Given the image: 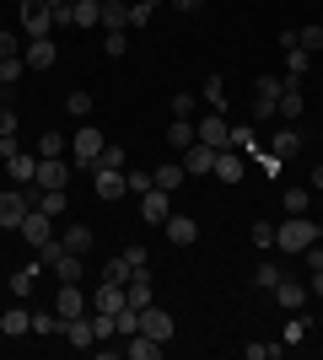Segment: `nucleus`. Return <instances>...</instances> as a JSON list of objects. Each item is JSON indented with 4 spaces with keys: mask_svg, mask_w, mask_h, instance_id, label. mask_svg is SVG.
<instances>
[{
    "mask_svg": "<svg viewBox=\"0 0 323 360\" xmlns=\"http://www.w3.org/2000/svg\"><path fill=\"white\" fill-rule=\"evenodd\" d=\"M156 16V0H129V27H146Z\"/></svg>",
    "mask_w": 323,
    "mask_h": 360,
    "instance_id": "37998d69",
    "label": "nucleus"
},
{
    "mask_svg": "<svg viewBox=\"0 0 323 360\" xmlns=\"http://www.w3.org/2000/svg\"><path fill=\"white\" fill-rule=\"evenodd\" d=\"M119 307H124V285H108V280H97L92 312H119Z\"/></svg>",
    "mask_w": 323,
    "mask_h": 360,
    "instance_id": "a878e982",
    "label": "nucleus"
},
{
    "mask_svg": "<svg viewBox=\"0 0 323 360\" xmlns=\"http://www.w3.org/2000/svg\"><path fill=\"white\" fill-rule=\"evenodd\" d=\"M253 248H259V253L275 248V226H270V221H253Z\"/></svg>",
    "mask_w": 323,
    "mask_h": 360,
    "instance_id": "c03bdc74",
    "label": "nucleus"
},
{
    "mask_svg": "<svg viewBox=\"0 0 323 360\" xmlns=\"http://www.w3.org/2000/svg\"><path fill=\"white\" fill-rule=\"evenodd\" d=\"M167 215H172L167 188H146V194H140V221H146V226H162Z\"/></svg>",
    "mask_w": 323,
    "mask_h": 360,
    "instance_id": "0eeeda50",
    "label": "nucleus"
},
{
    "mask_svg": "<svg viewBox=\"0 0 323 360\" xmlns=\"http://www.w3.org/2000/svg\"><path fill=\"white\" fill-rule=\"evenodd\" d=\"M103 129H76V172H92V162L103 156Z\"/></svg>",
    "mask_w": 323,
    "mask_h": 360,
    "instance_id": "423d86ee",
    "label": "nucleus"
},
{
    "mask_svg": "<svg viewBox=\"0 0 323 360\" xmlns=\"http://www.w3.org/2000/svg\"><path fill=\"white\" fill-rule=\"evenodd\" d=\"M140 333H151V339H162V345H167L172 333H178V323H172V312H162V307H146V312H140Z\"/></svg>",
    "mask_w": 323,
    "mask_h": 360,
    "instance_id": "6e6552de",
    "label": "nucleus"
},
{
    "mask_svg": "<svg viewBox=\"0 0 323 360\" xmlns=\"http://www.w3.org/2000/svg\"><path fill=\"white\" fill-rule=\"evenodd\" d=\"M65 328V317L54 312V307H38V312H32V333H60Z\"/></svg>",
    "mask_w": 323,
    "mask_h": 360,
    "instance_id": "473e14b6",
    "label": "nucleus"
},
{
    "mask_svg": "<svg viewBox=\"0 0 323 360\" xmlns=\"http://www.w3.org/2000/svg\"><path fill=\"white\" fill-rule=\"evenodd\" d=\"M22 70H27V60H22V54L0 60V86H16V81H22Z\"/></svg>",
    "mask_w": 323,
    "mask_h": 360,
    "instance_id": "ea45409f",
    "label": "nucleus"
},
{
    "mask_svg": "<svg viewBox=\"0 0 323 360\" xmlns=\"http://www.w3.org/2000/svg\"><path fill=\"white\" fill-rule=\"evenodd\" d=\"M6 172H11V183L22 188V183H32V172H38V156H27V150H16L11 162H6Z\"/></svg>",
    "mask_w": 323,
    "mask_h": 360,
    "instance_id": "bb28decb",
    "label": "nucleus"
},
{
    "mask_svg": "<svg viewBox=\"0 0 323 360\" xmlns=\"http://www.w3.org/2000/svg\"><path fill=\"white\" fill-rule=\"evenodd\" d=\"M65 248H70V253H81V258H87V253H92V248H97V231H92V226H87V221H70V226H65Z\"/></svg>",
    "mask_w": 323,
    "mask_h": 360,
    "instance_id": "4468645a",
    "label": "nucleus"
},
{
    "mask_svg": "<svg viewBox=\"0 0 323 360\" xmlns=\"http://www.w3.org/2000/svg\"><path fill=\"white\" fill-rule=\"evenodd\" d=\"M184 172H194V178H205V172H215V150L205 146V140H194V146H184Z\"/></svg>",
    "mask_w": 323,
    "mask_h": 360,
    "instance_id": "ddd939ff",
    "label": "nucleus"
},
{
    "mask_svg": "<svg viewBox=\"0 0 323 360\" xmlns=\"http://www.w3.org/2000/svg\"><path fill=\"white\" fill-rule=\"evenodd\" d=\"M194 140H205L210 150H227V146H232V124H227V113H205V119L194 124Z\"/></svg>",
    "mask_w": 323,
    "mask_h": 360,
    "instance_id": "39448f33",
    "label": "nucleus"
},
{
    "mask_svg": "<svg viewBox=\"0 0 323 360\" xmlns=\"http://www.w3.org/2000/svg\"><path fill=\"white\" fill-rule=\"evenodd\" d=\"M0 135H16V113H11V103H0Z\"/></svg>",
    "mask_w": 323,
    "mask_h": 360,
    "instance_id": "603ef678",
    "label": "nucleus"
},
{
    "mask_svg": "<svg viewBox=\"0 0 323 360\" xmlns=\"http://www.w3.org/2000/svg\"><path fill=\"white\" fill-rule=\"evenodd\" d=\"M38 6H49V11H54V6H70V0H38Z\"/></svg>",
    "mask_w": 323,
    "mask_h": 360,
    "instance_id": "052dcab7",
    "label": "nucleus"
},
{
    "mask_svg": "<svg viewBox=\"0 0 323 360\" xmlns=\"http://www.w3.org/2000/svg\"><path fill=\"white\" fill-rule=\"evenodd\" d=\"M124 258H129V264H135V269H146V264H151V253H146V248H140V242H129V248H124Z\"/></svg>",
    "mask_w": 323,
    "mask_h": 360,
    "instance_id": "8fccbe9b",
    "label": "nucleus"
},
{
    "mask_svg": "<svg viewBox=\"0 0 323 360\" xmlns=\"http://www.w3.org/2000/svg\"><path fill=\"white\" fill-rule=\"evenodd\" d=\"M22 60H27L32 70H54V60H60V49L49 44V38H32V44H27V54H22Z\"/></svg>",
    "mask_w": 323,
    "mask_h": 360,
    "instance_id": "aec40b11",
    "label": "nucleus"
},
{
    "mask_svg": "<svg viewBox=\"0 0 323 360\" xmlns=\"http://www.w3.org/2000/svg\"><path fill=\"white\" fill-rule=\"evenodd\" d=\"M189 113H194V91H178L172 97V119H189Z\"/></svg>",
    "mask_w": 323,
    "mask_h": 360,
    "instance_id": "de8ad7c7",
    "label": "nucleus"
},
{
    "mask_svg": "<svg viewBox=\"0 0 323 360\" xmlns=\"http://www.w3.org/2000/svg\"><path fill=\"white\" fill-rule=\"evenodd\" d=\"M205 97H210V113H221V108H227V81H221V75H205Z\"/></svg>",
    "mask_w": 323,
    "mask_h": 360,
    "instance_id": "58836bf2",
    "label": "nucleus"
},
{
    "mask_svg": "<svg viewBox=\"0 0 323 360\" xmlns=\"http://www.w3.org/2000/svg\"><path fill=\"white\" fill-rule=\"evenodd\" d=\"M270 296H275L280 307H286V312H296V307H308V285H296V280H286V274H280V285L270 290Z\"/></svg>",
    "mask_w": 323,
    "mask_h": 360,
    "instance_id": "4be33fe9",
    "label": "nucleus"
},
{
    "mask_svg": "<svg viewBox=\"0 0 323 360\" xmlns=\"http://www.w3.org/2000/svg\"><path fill=\"white\" fill-rule=\"evenodd\" d=\"M49 269H54V280H60V285H81V274H87V264H81V253H70V248H65V253L54 258Z\"/></svg>",
    "mask_w": 323,
    "mask_h": 360,
    "instance_id": "dca6fc26",
    "label": "nucleus"
},
{
    "mask_svg": "<svg viewBox=\"0 0 323 360\" xmlns=\"http://www.w3.org/2000/svg\"><path fill=\"white\" fill-rule=\"evenodd\" d=\"M296 150H302V129H296V124H291V129H280V135L270 140V156H275V162H291Z\"/></svg>",
    "mask_w": 323,
    "mask_h": 360,
    "instance_id": "5701e85b",
    "label": "nucleus"
},
{
    "mask_svg": "<svg viewBox=\"0 0 323 360\" xmlns=\"http://www.w3.org/2000/svg\"><path fill=\"white\" fill-rule=\"evenodd\" d=\"M32 205L44 215H65L70 210V194H65V188H32Z\"/></svg>",
    "mask_w": 323,
    "mask_h": 360,
    "instance_id": "412c9836",
    "label": "nucleus"
},
{
    "mask_svg": "<svg viewBox=\"0 0 323 360\" xmlns=\"http://www.w3.org/2000/svg\"><path fill=\"white\" fill-rule=\"evenodd\" d=\"M312 188H323V167H312Z\"/></svg>",
    "mask_w": 323,
    "mask_h": 360,
    "instance_id": "bf43d9fd",
    "label": "nucleus"
},
{
    "mask_svg": "<svg viewBox=\"0 0 323 360\" xmlns=\"http://www.w3.org/2000/svg\"><path fill=\"white\" fill-rule=\"evenodd\" d=\"M210 178H221V183H243L248 178V167H243V150H215V172Z\"/></svg>",
    "mask_w": 323,
    "mask_h": 360,
    "instance_id": "9b49d317",
    "label": "nucleus"
},
{
    "mask_svg": "<svg viewBox=\"0 0 323 360\" xmlns=\"http://www.w3.org/2000/svg\"><path fill=\"white\" fill-rule=\"evenodd\" d=\"M129 274H135V264H129V258H108V264H103V280H108V285H129Z\"/></svg>",
    "mask_w": 323,
    "mask_h": 360,
    "instance_id": "c756f323",
    "label": "nucleus"
},
{
    "mask_svg": "<svg viewBox=\"0 0 323 360\" xmlns=\"http://www.w3.org/2000/svg\"><path fill=\"white\" fill-rule=\"evenodd\" d=\"M318 75H323V65H318Z\"/></svg>",
    "mask_w": 323,
    "mask_h": 360,
    "instance_id": "0e129e2a",
    "label": "nucleus"
},
{
    "mask_svg": "<svg viewBox=\"0 0 323 360\" xmlns=\"http://www.w3.org/2000/svg\"><path fill=\"white\" fill-rule=\"evenodd\" d=\"M124 355H129V360H162V339H151V333H129V339H124Z\"/></svg>",
    "mask_w": 323,
    "mask_h": 360,
    "instance_id": "6ab92c4d",
    "label": "nucleus"
},
{
    "mask_svg": "<svg viewBox=\"0 0 323 360\" xmlns=\"http://www.w3.org/2000/svg\"><path fill=\"white\" fill-rule=\"evenodd\" d=\"M92 188H97V199H124V172H92Z\"/></svg>",
    "mask_w": 323,
    "mask_h": 360,
    "instance_id": "393cba45",
    "label": "nucleus"
},
{
    "mask_svg": "<svg viewBox=\"0 0 323 360\" xmlns=\"http://www.w3.org/2000/svg\"><path fill=\"white\" fill-rule=\"evenodd\" d=\"M280 274H286V269H280L275 258H264L259 269H253V285H259V290H275V285H280Z\"/></svg>",
    "mask_w": 323,
    "mask_h": 360,
    "instance_id": "72a5a7b5",
    "label": "nucleus"
},
{
    "mask_svg": "<svg viewBox=\"0 0 323 360\" xmlns=\"http://www.w3.org/2000/svg\"><path fill=\"white\" fill-rule=\"evenodd\" d=\"M65 113H70V119H92V91H70V97H65Z\"/></svg>",
    "mask_w": 323,
    "mask_h": 360,
    "instance_id": "c9c22d12",
    "label": "nucleus"
},
{
    "mask_svg": "<svg viewBox=\"0 0 323 360\" xmlns=\"http://www.w3.org/2000/svg\"><path fill=\"white\" fill-rule=\"evenodd\" d=\"M92 172H124V150L119 146H103V156L92 162Z\"/></svg>",
    "mask_w": 323,
    "mask_h": 360,
    "instance_id": "4c0bfd02",
    "label": "nucleus"
},
{
    "mask_svg": "<svg viewBox=\"0 0 323 360\" xmlns=\"http://www.w3.org/2000/svg\"><path fill=\"white\" fill-rule=\"evenodd\" d=\"M156 188V172H124V194H146Z\"/></svg>",
    "mask_w": 323,
    "mask_h": 360,
    "instance_id": "79ce46f5",
    "label": "nucleus"
},
{
    "mask_svg": "<svg viewBox=\"0 0 323 360\" xmlns=\"http://www.w3.org/2000/svg\"><path fill=\"white\" fill-rule=\"evenodd\" d=\"M16 6H27V0H16Z\"/></svg>",
    "mask_w": 323,
    "mask_h": 360,
    "instance_id": "e2e57ef3",
    "label": "nucleus"
},
{
    "mask_svg": "<svg viewBox=\"0 0 323 360\" xmlns=\"http://www.w3.org/2000/svg\"><path fill=\"white\" fill-rule=\"evenodd\" d=\"M65 345H76V349H97V333H92V312L87 317H70V323H65Z\"/></svg>",
    "mask_w": 323,
    "mask_h": 360,
    "instance_id": "2eb2a0df",
    "label": "nucleus"
},
{
    "mask_svg": "<svg viewBox=\"0 0 323 360\" xmlns=\"http://www.w3.org/2000/svg\"><path fill=\"white\" fill-rule=\"evenodd\" d=\"M16 231H22V237H27L32 248H44V242L54 237V226H49V215L38 210V205H32V215H27V221H22V226H16Z\"/></svg>",
    "mask_w": 323,
    "mask_h": 360,
    "instance_id": "a211bd4d",
    "label": "nucleus"
},
{
    "mask_svg": "<svg viewBox=\"0 0 323 360\" xmlns=\"http://www.w3.org/2000/svg\"><path fill=\"white\" fill-rule=\"evenodd\" d=\"M38 156H65V135H54V129H49V135L38 140Z\"/></svg>",
    "mask_w": 323,
    "mask_h": 360,
    "instance_id": "49530a36",
    "label": "nucleus"
},
{
    "mask_svg": "<svg viewBox=\"0 0 323 360\" xmlns=\"http://www.w3.org/2000/svg\"><path fill=\"white\" fill-rule=\"evenodd\" d=\"M0 333H6V339H22V333H32V312H27V307L0 312Z\"/></svg>",
    "mask_w": 323,
    "mask_h": 360,
    "instance_id": "b1692460",
    "label": "nucleus"
},
{
    "mask_svg": "<svg viewBox=\"0 0 323 360\" xmlns=\"http://www.w3.org/2000/svg\"><path fill=\"white\" fill-rule=\"evenodd\" d=\"M302 108H308L302 86H296V81H286V91H280V103H275V113H280L286 124H296V119H302Z\"/></svg>",
    "mask_w": 323,
    "mask_h": 360,
    "instance_id": "f3484780",
    "label": "nucleus"
},
{
    "mask_svg": "<svg viewBox=\"0 0 323 360\" xmlns=\"http://www.w3.org/2000/svg\"><path fill=\"white\" fill-rule=\"evenodd\" d=\"M22 27H27V38H49V32H54V11L38 6V0H27V6H22Z\"/></svg>",
    "mask_w": 323,
    "mask_h": 360,
    "instance_id": "1a4fd4ad",
    "label": "nucleus"
},
{
    "mask_svg": "<svg viewBox=\"0 0 323 360\" xmlns=\"http://www.w3.org/2000/svg\"><path fill=\"white\" fill-rule=\"evenodd\" d=\"M302 258H308V269H323V248H318V242H312V248H308Z\"/></svg>",
    "mask_w": 323,
    "mask_h": 360,
    "instance_id": "6e6d98bb",
    "label": "nucleus"
},
{
    "mask_svg": "<svg viewBox=\"0 0 323 360\" xmlns=\"http://www.w3.org/2000/svg\"><path fill=\"white\" fill-rule=\"evenodd\" d=\"M16 150H22V146H16V135H0V162H11Z\"/></svg>",
    "mask_w": 323,
    "mask_h": 360,
    "instance_id": "864d4df0",
    "label": "nucleus"
},
{
    "mask_svg": "<svg viewBox=\"0 0 323 360\" xmlns=\"http://www.w3.org/2000/svg\"><path fill=\"white\" fill-rule=\"evenodd\" d=\"M70 11H76V27H97L103 22V0H70Z\"/></svg>",
    "mask_w": 323,
    "mask_h": 360,
    "instance_id": "c85d7f7f",
    "label": "nucleus"
},
{
    "mask_svg": "<svg viewBox=\"0 0 323 360\" xmlns=\"http://www.w3.org/2000/svg\"><path fill=\"white\" fill-rule=\"evenodd\" d=\"M32 285H38V264H22L11 274V296H32Z\"/></svg>",
    "mask_w": 323,
    "mask_h": 360,
    "instance_id": "f704fd0d",
    "label": "nucleus"
},
{
    "mask_svg": "<svg viewBox=\"0 0 323 360\" xmlns=\"http://www.w3.org/2000/svg\"><path fill=\"white\" fill-rule=\"evenodd\" d=\"M312 242H318V221H312V215H286V226H275V248L286 258H291V253H308Z\"/></svg>",
    "mask_w": 323,
    "mask_h": 360,
    "instance_id": "f257e3e1",
    "label": "nucleus"
},
{
    "mask_svg": "<svg viewBox=\"0 0 323 360\" xmlns=\"http://www.w3.org/2000/svg\"><path fill=\"white\" fill-rule=\"evenodd\" d=\"M103 6H119V0H103Z\"/></svg>",
    "mask_w": 323,
    "mask_h": 360,
    "instance_id": "680f3d73",
    "label": "nucleus"
},
{
    "mask_svg": "<svg viewBox=\"0 0 323 360\" xmlns=\"http://www.w3.org/2000/svg\"><path fill=\"white\" fill-rule=\"evenodd\" d=\"M172 6H178V11H200L205 0H172Z\"/></svg>",
    "mask_w": 323,
    "mask_h": 360,
    "instance_id": "13d9d810",
    "label": "nucleus"
},
{
    "mask_svg": "<svg viewBox=\"0 0 323 360\" xmlns=\"http://www.w3.org/2000/svg\"><path fill=\"white\" fill-rule=\"evenodd\" d=\"M162 231H167L172 248H194V237H200V221H189V215H167V221H162Z\"/></svg>",
    "mask_w": 323,
    "mask_h": 360,
    "instance_id": "f8f14e48",
    "label": "nucleus"
},
{
    "mask_svg": "<svg viewBox=\"0 0 323 360\" xmlns=\"http://www.w3.org/2000/svg\"><path fill=\"white\" fill-rule=\"evenodd\" d=\"M308 205H312V183H291L286 188V215H308Z\"/></svg>",
    "mask_w": 323,
    "mask_h": 360,
    "instance_id": "cd10ccee",
    "label": "nucleus"
},
{
    "mask_svg": "<svg viewBox=\"0 0 323 360\" xmlns=\"http://www.w3.org/2000/svg\"><path fill=\"white\" fill-rule=\"evenodd\" d=\"M184 178H189L184 162H162V167H156V188H167V194H172V188H178Z\"/></svg>",
    "mask_w": 323,
    "mask_h": 360,
    "instance_id": "2f4dec72",
    "label": "nucleus"
},
{
    "mask_svg": "<svg viewBox=\"0 0 323 360\" xmlns=\"http://www.w3.org/2000/svg\"><path fill=\"white\" fill-rule=\"evenodd\" d=\"M167 146H178V150L194 146V124H189V119H172L167 124Z\"/></svg>",
    "mask_w": 323,
    "mask_h": 360,
    "instance_id": "e433bc0d",
    "label": "nucleus"
},
{
    "mask_svg": "<svg viewBox=\"0 0 323 360\" xmlns=\"http://www.w3.org/2000/svg\"><path fill=\"white\" fill-rule=\"evenodd\" d=\"M103 49H108V54H113V60H119L124 49H129V38H124V32H108V38H103Z\"/></svg>",
    "mask_w": 323,
    "mask_h": 360,
    "instance_id": "3c124183",
    "label": "nucleus"
},
{
    "mask_svg": "<svg viewBox=\"0 0 323 360\" xmlns=\"http://www.w3.org/2000/svg\"><path fill=\"white\" fill-rule=\"evenodd\" d=\"M97 27L124 32V27H129V0H119V6H103V22H97Z\"/></svg>",
    "mask_w": 323,
    "mask_h": 360,
    "instance_id": "7c9ffc66",
    "label": "nucleus"
},
{
    "mask_svg": "<svg viewBox=\"0 0 323 360\" xmlns=\"http://www.w3.org/2000/svg\"><path fill=\"white\" fill-rule=\"evenodd\" d=\"M54 312L70 323V317H87V312H92V301L81 296V285H60V296H54Z\"/></svg>",
    "mask_w": 323,
    "mask_h": 360,
    "instance_id": "9d476101",
    "label": "nucleus"
},
{
    "mask_svg": "<svg viewBox=\"0 0 323 360\" xmlns=\"http://www.w3.org/2000/svg\"><path fill=\"white\" fill-rule=\"evenodd\" d=\"M308 296H318V301H323V269H312V285H308Z\"/></svg>",
    "mask_w": 323,
    "mask_h": 360,
    "instance_id": "4d7b16f0",
    "label": "nucleus"
},
{
    "mask_svg": "<svg viewBox=\"0 0 323 360\" xmlns=\"http://www.w3.org/2000/svg\"><path fill=\"white\" fill-rule=\"evenodd\" d=\"M302 333H308V317H291V323H286V339H280V345H296Z\"/></svg>",
    "mask_w": 323,
    "mask_h": 360,
    "instance_id": "09e8293b",
    "label": "nucleus"
},
{
    "mask_svg": "<svg viewBox=\"0 0 323 360\" xmlns=\"http://www.w3.org/2000/svg\"><path fill=\"white\" fill-rule=\"evenodd\" d=\"M11 54H16V38H11L6 27H0V60H11Z\"/></svg>",
    "mask_w": 323,
    "mask_h": 360,
    "instance_id": "5fc2aeb1",
    "label": "nucleus"
},
{
    "mask_svg": "<svg viewBox=\"0 0 323 360\" xmlns=\"http://www.w3.org/2000/svg\"><path fill=\"white\" fill-rule=\"evenodd\" d=\"M27 215H32V194L27 188H6V194H0V226H6V231H16Z\"/></svg>",
    "mask_w": 323,
    "mask_h": 360,
    "instance_id": "20e7f679",
    "label": "nucleus"
},
{
    "mask_svg": "<svg viewBox=\"0 0 323 360\" xmlns=\"http://www.w3.org/2000/svg\"><path fill=\"white\" fill-rule=\"evenodd\" d=\"M280 91H286V75H259L253 81V119H275Z\"/></svg>",
    "mask_w": 323,
    "mask_h": 360,
    "instance_id": "f03ea898",
    "label": "nucleus"
},
{
    "mask_svg": "<svg viewBox=\"0 0 323 360\" xmlns=\"http://www.w3.org/2000/svg\"><path fill=\"white\" fill-rule=\"evenodd\" d=\"M296 49H308V54H318V49H323V27H318V22H308V27L296 32Z\"/></svg>",
    "mask_w": 323,
    "mask_h": 360,
    "instance_id": "a19ab883",
    "label": "nucleus"
},
{
    "mask_svg": "<svg viewBox=\"0 0 323 360\" xmlns=\"http://www.w3.org/2000/svg\"><path fill=\"white\" fill-rule=\"evenodd\" d=\"M232 150H243V156H253V150H259L253 129H232Z\"/></svg>",
    "mask_w": 323,
    "mask_h": 360,
    "instance_id": "a18cd8bd",
    "label": "nucleus"
},
{
    "mask_svg": "<svg viewBox=\"0 0 323 360\" xmlns=\"http://www.w3.org/2000/svg\"><path fill=\"white\" fill-rule=\"evenodd\" d=\"M76 172V162H65V156H38V172H32V188H65Z\"/></svg>",
    "mask_w": 323,
    "mask_h": 360,
    "instance_id": "7ed1b4c3",
    "label": "nucleus"
}]
</instances>
